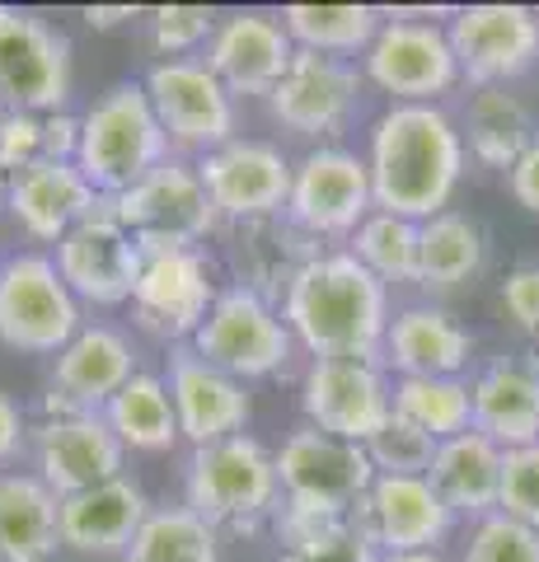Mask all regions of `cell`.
I'll return each instance as SVG.
<instances>
[{"mask_svg":"<svg viewBox=\"0 0 539 562\" xmlns=\"http://www.w3.org/2000/svg\"><path fill=\"white\" fill-rule=\"evenodd\" d=\"M502 464H507V450H502L493 436L460 431L437 446L427 483L441 492V502L456 512V520L460 516L483 520V516H493L502 502Z\"/></svg>","mask_w":539,"mask_h":562,"instance_id":"29","label":"cell"},{"mask_svg":"<svg viewBox=\"0 0 539 562\" xmlns=\"http://www.w3.org/2000/svg\"><path fill=\"white\" fill-rule=\"evenodd\" d=\"M394 413L431 441H450L460 431H474V390L464 375H408L394 380Z\"/></svg>","mask_w":539,"mask_h":562,"instance_id":"35","label":"cell"},{"mask_svg":"<svg viewBox=\"0 0 539 562\" xmlns=\"http://www.w3.org/2000/svg\"><path fill=\"white\" fill-rule=\"evenodd\" d=\"M43 146H47V160H76L80 117L76 113H47L43 117Z\"/></svg>","mask_w":539,"mask_h":562,"instance_id":"47","label":"cell"},{"mask_svg":"<svg viewBox=\"0 0 539 562\" xmlns=\"http://www.w3.org/2000/svg\"><path fill=\"white\" fill-rule=\"evenodd\" d=\"M188 347L235 380H268L277 371H287V361L295 357V338L282 319V310L268 305L263 295L235 286V281L221 286L212 314L202 319Z\"/></svg>","mask_w":539,"mask_h":562,"instance_id":"8","label":"cell"},{"mask_svg":"<svg viewBox=\"0 0 539 562\" xmlns=\"http://www.w3.org/2000/svg\"><path fill=\"white\" fill-rule=\"evenodd\" d=\"M464 562H539V530L512 520L507 512H493L474 520L464 543Z\"/></svg>","mask_w":539,"mask_h":562,"instance_id":"41","label":"cell"},{"mask_svg":"<svg viewBox=\"0 0 539 562\" xmlns=\"http://www.w3.org/2000/svg\"><path fill=\"white\" fill-rule=\"evenodd\" d=\"M206 66L216 70V80L235 99H268L277 90V80L287 76V66L295 61V43L282 24V14L263 10H239L225 14L216 24L212 43H206Z\"/></svg>","mask_w":539,"mask_h":562,"instance_id":"21","label":"cell"},{"mask_svg":"<svg viewBox=\"0 0 539 562\" xmlns=\"http://www.w3.org/2000/svg\"><path fill=\"white\" fill-rule=\"evenodd\" d=\"M61 549V497L38 473L0 469V558L52 562Z\"/></svg>","mask_w":539,"mask_h":562,"instance_id":"30","label":"cell"},{"mask_svg":"<svg viewBox=\"0 0 539 562\" xmlns=\"http://www.w3.org/2000/svg\"><path fill=\"white\" fill-rule=\"evenodd\" d=\"M277 483H282V497L291 502L357 512L375 483V464L367 446L338 441V436L319 427H295L282 441V450H277Z\"/></svg>","mask_w":539,"mask_h":562,"instance_id":"17","label":"cell"},{"mask_svg":"<svg viewBox=\"0 0 539 562\" xmlns=\"http://www.w3.org/2000/svg\"><path fill=\"white\" fill-rule=\"evenodd\" d=\"M357 525V512H343V506H315V502H291L282 497L272 516V530L282 539V553L287 549H310V543H328L347 535Z\"/></svg>","mask_w":539,"mask_h":562,"instance_id":"40","label":"cell"},{"mask_svg":"<svg viewBox=\"0 0 539 562\" xmlns=\"http://www.w3.org/2000/svg\"><path fill=\"white\" fill-rule=\"evenodd\" d=\"M507 188H512V198H516L520 206L539 216V136L530 140V150L507 169Z\"/></svg>","mask_w":539,"mask_h":562,"instance_id":"46","label":"cell"},{"mask_svg":"<svg viewBox=\"0 0 539 562\" xmlns=\"http://www.w3.org/2000/svg\"><path fill=\"white\" fill-rule=\"evenodd\" d=\"M103 198L90 188L76 160H38L20 173H10L5 211L24 225V235L38 244H61L85 216H94Z\"/></svg>","mask_w":539,"mask_h":562,"instance_id":"25","label":"cell"},{"mask_svg":"<svg viewBox=\"0 0 539 562\" xmlns=\"http://www.w3.org/2000/svg\"><path fill=\"white\" fill-rule=\"evenodd\" d=\"M497 295H502V310H507V319L520 333L539 338V262H520V268H512Z\"/></svg>","mask_w":539,"mask_h":562,"instance_id":"44","label":"cell"},{"mask_svg":"<svg viewBox=\"0 0 539 562\" xmlns=\"http://www.w3.org/2000/svg\"><path fill=\"white\" fill-rule=\"evenodd\" d=\"M474 390V431L493 436L502 450L539 441V357L516 351L497 357L469 380Z\"/></svg>","mask_w":539,"mask_h":562,"instance_id":"27","label":"cell"},{"mask_svg":"<svg viewBox=\"0 0 539 562\" xmlns=\"http://www.w3.org/2000/svg\"><path fill=\"white\" fill-rule=\"evenodd\" d=\"M29 441V417L5 390H0V464H10Z\"/></svg>","mask_w":539,"mask_h":562,"instance_id":"48","label":"cell"},{"mask_svg":"<svg viewBox=\"0 0 539 562\" xmlns=\"http://www.w3.org/2000/svg\"><path fill=\"white\" fill-rule=\"evenodd\" d=\"M169 398H173V413H179V436L198 446H216V441H231L249 427V390L245 380L225 375L221 366H212L206 357H198L193 347H173L169 351Z\"/></svg>","mask_w":539,"mask_h":562,"instance_id":"22","label":"cell"},{"mask_svg":"<svg viewBox=\"0 0 539 562\" xmlns=\"http://www.w3.org/2000/svg\"><path fill=\"white\" fill-rule=\"evenodd\" d=\"M282 562H380V549L361 535V525H352L347 535L328 543H310V549H287Z\"/></svg>","mask_w":539,"mask_h":562,"instance_id":"45","label":"cell"},{"mask_svg":"<svg viewBox=\"0 0 539 562\" xmlns=\"http://www.w3.org/2000/svg\"><path fill=\"white\" fill-rule=\"evenodd\" d=\"M361 76L394 103H437L460 85V61L441 24L390 14L361 57Z\"/></svg>","mask_w":539,"mask_h":562,"instance_id":"9","label":"cell"},{"mask_svg":"<svg viewBox=\"0 0 539 562\" xmlns=\"http://www.w3.org/2000/svg\"><path fill=\"white\" fill-rule=\"evenodd\" d=\"M183 506H193L212 530L254 535L282 506L277 454L245 431L216 446H198L193 460H188Z\"/></svg>","mask_w":539,"mask_h":562,"instance_id":"4","label":"cell"},{"mask_svg":"<svg viewBox=\"0 0 539 562\" xmlns=\"http://www.w3.org/2000/svg\"><path fill=\"white\" fill-rule=\"evenodd\" d=\"M5 198H10V179L0 173V211H5Z\"/></svg>","mask_w":539,"mask_h":562,"instance_id":"51","label":"cell"},{"mask_svg":"<svg viewBox=\"0 0 539 562\" xmlns=\"http://www.w3.org/2000/svg\"><path fill=\"white\" fill-rule=\"evenodd\" d=\"M142 371L132 342L113 324H85L71 342L52 361V384L43 398L47 417H76V413H103L113 394Z\"/></svg>","mask_w":539,"mask_h":562,"instance_id":"19","label":"cell"},{"mask_svg":"<svg viewBox=\"0 0 539 562\" xmlns=\"http://www.w3.org/2000/svg\"><path fill=\"white\" fill-rule=\"evenodd\" d=\"M460 136H464V150L474 155L479 165L507 173L520 155L530 150V140L539 132H535V117L526 103H520V94H512L507 85H489V90L469 94Z\"/></svg>","mask_w":539,"mask_h":562,"instance_id":"31","label":"cell"},{"mask_svg":"<svg viewBox=\"0 0 539 562\" xmlns=\"http://www.w3.org/2000/svg\"><path fill=\"white\" fill-rule=\"evenodd\" d=\"M0 117H5V109H0Z\"/></svg>","mask_w":539,"mask_h":562,"instance_id":"52","label":"cell"},{"mask_svg":"<svg viewBox=\"0 0 539 562\" xmlns=\"http://www.w3.org/2000/svg\"><path fill=\"white\" fill-rule=\"evenodd\" d=\"M142 277L132 291V314L150 338L188 347L216 305V268L206 249H142Z\"/></svg>","mask_w":539,"mask_h":562,"instance_id":"11","label":"cell"},{"mask_svg":"<svg viewBox=\"0 0 539 562\" xmlns=\"http://www.w3.org/2000/svg\"><path fill=\"white\" fill-rule=\"evenodd\" d=\"M123 20H136L132 5H90V10H85V24H90V29H117Z\"/></svg>","mask_w":539,"mask_h":562,"instance_id":"49","label":"cell"},{"mask_svg":"<svg viewBox=\"0 0 539 562\" xmlns=\"http://www.w3.org/2000/svg\"><path fill=\"white\" fill-rule=\"evenodd\" d=\"M33 454H38V479L57 497L113 483L127 469V446L117 441V431L109 427L103 413L47 417L38 436H33Z\"/></svg>","mask_w":539,"mask_h":562,"instance_id":"20","label":"cell"},{"mask_svg":"<svg viewBox=\"0 0 539 562\" xmlns=\"http://www.w3.org/2000/svg\"><path fill=\"white\" fill-rule=\"evenodd\" d=\"M474 357V333L441 305H408L390 319L380 361L398 380L408 375H464Z\"/></svg>","mask_w":539,"mask_h":562,"instance_id":"28","label":"cell"},{"mask_svg":"<svg viewBox=\"0 0 539 562\" xmlns=\"http://www.w3.org/2000/svg\"><path fill=\"white\" fill-rule=\"evenodd\" d=\"M380 562H450V558H441V549H431V553H380Z\"/></svg>","mask_w":539,"mask_h":562,"instance_id":"50","label":"cell"},{"mask_svg":"<svg viewBox=\"0 0 539 562\" xmlns=\"http://www.w3.org/2000/svg\"><path fill=\"white\" fill-rule=\"evenodd\" d=\"M47 160L43 146V117L38 113H5L0 117V173H20L29 165Z\"/></svg>","mask_w":539,"mask_h":562,"instance_id":"43","label":"cell"},{"mask_svg":"<svg viewBox=\"0 0 539 562\" xmlns=\"http://www.w3.org/2000/svg\"><path fill=\"white\" fill-rule=\"evenodd\" d=\"M142 85L169 136V146L212 155L225 140H235V94L216 80V70L202 57L155 61Z\"/></svg>","mask_w":539,"mask_h":562,"instance_id":"13","label":"cell"},{"mask_svg":"<svg viewBox=\"0 0 539 562\" xmlns=\"http://www.w3.org/2000/svg\"><path fill=\"white\" fill-rule=\"evenodd\" d=\"M0 562H5V558H0Z\"/></svg>","mask_w":539,"mask_h":562,"instance_id":"53","label":"cell"},{"mask_svg":"<svg viewBox=\"0 0 539 562\" xmlns=\"http://www.w3.org/2000/svg\"><path fill=\"white\" fill-rule=\"evenodd\" d=\"M450 47L460 61V80L474 90L512 85L539 61V14L530 5H464L450 10Z\"/></svg>","mask_w":539,"mask_h":562,"instance_id":"16","label":"cell"},{"mask_svg":"<svg viewBox=\"0 0 539 562\" xmlns=\"http://www.w3.org/2000/svg\"><path fill=\"white\" fill-rule=\"evenodd\" d=\"M301 413L305 427H319L338 441L367 446L394 417V384L380 361L352 357H315L301 375Z\"/></svg>","mask_w":539,"mask_h":562,"instance_id":"10","label":"cell"},{"mask_svg":"<svg viewBox=\"0 0 539 562\" xmlns=\"http://www.w3.org/2000/svg\"><path fill=\"white\" fill-rule=\"evenodd\" d=\"M216 33V14L206 5H160L150 10V47L165 61H188Z\"/></svg>","mask_w":539,"mask_h":562,"instance_id":"39","label":"cell"},{"mask_svg":"<svg viewBox=\"0 0 539 562\" xmlns=\"http://www.w3.org/2000/svg\"><path fill=\"white\" fill-rule=\"evenodd\" d=\"M375 211L371 169L343 146H315L291 169L287 216L315 239H352L357 225Z\"/></svg>","mask_w":539,"mask_h":562,"instance_id":"12","label":"cell"},{"mask_svg":"<svg viewBox=\"0 0 539 562\" xmlns=\"http://www.w3.org/2000/svg\"><path fill=\"white\" fill-rule=\"evenodd\" d=\"M52 262H57L61 281L76 291L80 305L113 310V305H132L146 254H142V244H136V235L113 216L109 198H103L94 216H85L76 231L57 244Z\"/></svg>","mask_w":539,"mask_h":562,"instance_id":"15","label":"cell"},{"mask_svg":"<svg viewBox=\"0 0 539 562\" xmlns=\"http://www.w3.org/2000/svg\"><path fill=\"white\" fill-rule=\"evenodd\" d=\"M347 244H352L347 254L385 286H417V262H423V225L417 221L371 211Z\"/></svg>","mask_w":539,"mask_h":562,"instance_id":"36","label":"cell"},{"mask_svg":"<svg viewBox=\"0 0 539 562\" xmlns=\"http://www.w3.org/2000/svg\"><path fill=\"white\" fill-rule=\"evenodd\" d=\"M103 417H109V427L117 431V441L127 450L165 454L179 441V413H173L165 375H155V371H136L123 390L113 394Z\"/></svg>","mask_w":539,"mask_h":562,"instance_id":"32","label":"cell"},{"mask_svg":"<svg viewBox=\"0 0 539 562\" xmlns=\"http://www.w3.org/2000/svg\"><path fill=\"white\" fill-rule=\"evenodd\" d=\"M109 206L136 235L142 249H198L221 225L198 165H188L183 155H169L142 183H132L127 192L109 198Z\"/></svg>","mask_w":539,"mask_h":562,"instance_id":"5","label":"cell"},{"mask_svg":"<svg viewBox=\"0 0 539 562\" xmlns=\"http://www.w3.org/2000/svg\"><path fill=\"white\" fill-rule=\"evenodd\" d=\"M357 525L380 553H431L456 530V512L427 479H385L375 473L357 506Z\"/></svg>","mask_w":539,"mask_h":562,"instance_id":"23","label":"cell"},{"mask_svg":"<svg viewBox=\"0 0 539 562\" xmlns=\"http://www.w3.org/2000/svg\"><path fill=\"white\" fill-rule=\"evenodd\" d=\"M150 512L155 506L146 502L142 483H132L127 473L113 483L71 492L61 497V549L85 558H123Z\"/></svg>","mask_w":539,"mask_h":562,"instance_id":"26","label":"cell"},{"mask_svg":"<svg viewBox=\"0 0 539 562\" xmlns=\"http://www.w3.org/2000/svg\"><path fill=\"white\" fill-rule=\"evenodd\" d=\"M497 512H507L512 520L539 530V441L507 450V464H502V502Z\"/></svg>","mask_w":539,"mask_h":562,"instance_id":"42","label":"cell"},{"mask_svg":"<svg viewBox=\"0 0 539 562\" xmlns=\"http://www.w3.org/2000/svg\"><path fill=\"white\" fill-rule=\"evenodd\" d=\"M324 249L315 235H305L287 211L282 216H258L225 225V258H231L235 286L263 295L268 305L282 310L291 281L301 277Z\"/></svg>","mask_w":539,"mask_h":562,"instance_id":"24","label":"cell"},{"mask_svg":"<svg viewBox=\"0 0 539 562\" xmlns=\"http://www.w3.org/2000/svg\"><path fill=\"white\" fill-rule=\"evenodd\" d=\"M291 160L272 140H249L235 136L221 150L202 155L198 173L206 183L216 216L225 225L235 221H258V216H282L291 202Z\"/></svg>","mask_w":539,"mask_h":562,"instance_id":"18","label":"cell"},{"mask_svg":"<svg viewBox=\"0 0 539 562\" xmlns=\"http://www.w3.org/2000/svg\"><path fill=\"white\" fill-rule=\"evenodd\" d=\"M483 231L479 221H469L464 211H441V216L423 221V262H417V286L427 291H456L483 268Z\"/></svg>","mask_w":539,"mask_h":562,"instance_id":"34","label":"cell"},{"mask_svg":"<svg viewBox=\"0 0 539 562\" xmlns=\"http://www.w3.org/2000/svg\"><path fill=\"white\" fill-rule=\"evenodd\" d=\"M282 24L291 33L295 52H319V57L352 61L357 52L367 57L385 14L375 5H287Z\"/></svg>","mask_w":539,"mask_h":562,"instance_id":"33","label":"cell"},{"mask_svg":"<svg viewBox=\"0 0 539 562\" xmlns=\"http://www.w3.org/2000/svg\"><path fill=\"white\" fill-rule=\"evenodd\" d=\"M123 562H221V530L193 506H155Z\"/></svg>","mask_w":539,"mask_h":562,"instance_id":"37","label":"cell"},{"mask_svg":"<svg viewBox=\"0 0 539 562\" xmlns=\"http://www.w3.org/2000/svg\"><path fill=\"white\" fill-rule=\"evenodd\" d=\"M169 160V136L150 109L146 85H113L103 90L80 117V150L76 165L99 198H117L142 183L155 165Z\"/></svg>","mask_w":539,"mask_h":562,"instance_id":"3","label":"cell"},{"mask_svg":"<svg viewBox=\"0 0 539 562\" xmlns=\"http://www.w3.org/2000/svg\"><path fill=\"white\" fill-rule=\"evenodd\" d=\"M71 80V38L38 14L0 5V109L38 117L66 113Z\"/></svg>","mask_w":539,"mask_h":562,"instance_id":"7","label":"cell"},{"mask_svg":"<svg viewBox=\"0 0 539 562\" xmlns=\"http://www.w3.org/2000/svg\"><path fill=\"white\" fill-rule=\"evenodd\" d=\"M367 169L375 211L423 225L450 211L464 179V136L441 103H390L371 127Z\"/></svg>","mask_w":539,"mask_h":562,"instance_id":"1","label":"cell"},{"mask_svg":"<svg viewBox=\"0 0 539 562\" xmlns=\"http://www.w3.org/2000/svg\"><path fill=\"white\" fill-rule=\"evenodd\" d=\"M80 328V301L47 254H14L0 262V342L29 357H57Z\"/></svg>","mask_w":539,"mask_h":562,"instance_id":"6","label":"cell"},{"mask_svg":"<svg viewBox=\"0 0 539 562\" xmlns=\"http://www.w3.org/2000/svg\"><path fill=\"white\" fill-rule=\"evenodd\" d=\"M282 319L295 347L310 357H352L380 361L390 333V286L371 277L352 254H319L310 268L291 281Z\"/></svg>","mask_w":539,"mask_h":562,"instance_id":"2","label":"cell"},{"mask_svg":"<svg viewBox=\"0 0 539 562\" xmlns=\"http://www.w3.org/2000/svg\"><path fill=\"white\" fill-rule=\"evenodd\" d=\"M437 446L441 441H431L427 431H417L413 422L394 413L367 441V454H371L375 473H385V479H427L431 460H437Z\"/></svg>","mask_w":539,"mask_h":562,"instance_id":"38","label":"cell"},{"mask_svg":"<svg viewBox=\"0 0 539 562\" xmlns=\"http://www.w3.org/2000/svg\"><path fill=\"white\" fill-rule=\"evenodd\" d=\"M361 99H367V76L357 70V61L295 52L287 76L268 94V109L287 132L305 140H328L357 122Z\"/></svg>","mask_w":539,"mask_h":562,"instance_id":"14","label":"cell"}]
</instances>
